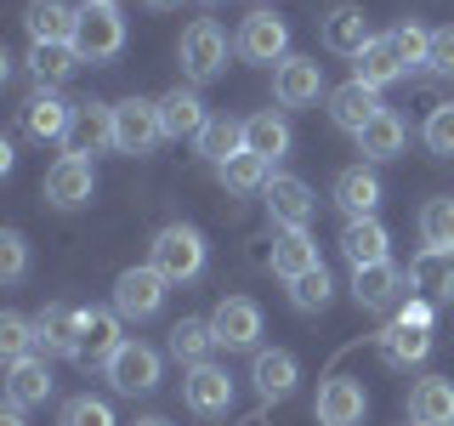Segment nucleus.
<instances>
[{
    "instance_id": "1",
    "label": "nucleus",
    "mask_w": 454,
    "mask_h": 426,
    "mask_svg": "<svg viewBox=\"0 0 454 426\" xmlns=\"http://www.w3.org/2000/svg\"><path fill=\"white\" fill-rule=\"evenodd\" d=\"M74 51L80 63H108V57L125 51V18L120 6H108V0H85L74 12Z\"/></svg>"
},
{
    "instance_id": "2",
    "label": "nucleus",
    "mask_w": 454,
    "mask_h": 426,
    "mask_svg": "<svg viewBox=\"0 0 454 426\" xmlns=\"http://www.w3.org/2000/svg\"><path fill=\"white\" fill-rule=\"evenodd\" d=\"M148 267H160L170 284L199 279V273H205V239H199V227H182V222L160 227L153 245H148Z\"/></svg>"
},
{
    "instance_id": "3",
    "label": "nucleus",
    "mask_w": 454,
    "mask_h": 426,
    "mask_svg": "<svg viewBox=\"0 0 454 426\" xmlns=\"http://www.w3.org/2000/svg\"><path fill=\"white\" fill-rule=\"evenodd\" d=\"M160 142H165L160 103H148V97H125V103H114V148H120V154H153Z\"/></svg>"
},
{
    "instance_id": "4",
    "label": "nucleus",
    "mask_w": 454,
    "mask_h": 426,
    "mask_svg": "<svg viewBox=\"0 0 454 426\" xmlns=\"http://www.w3.org/2000/svg\"><path fill=\"white\" fill-rule=\"evenodd\" d=\"M176 51H182V75L199 80V85L216 80L222 68H227V35H222L210 18H199V23L182 28V46H176Z\"/></svg>"
},
{
    "instance_id": "5",
    "label": "nucleus",
    "mask_w": 454,
    "mask_h": 426,
    "mask_svg": "<svg viewBox=\"0 0 454 426\" xmlns=\"http://www.w3.org/2000/svg\"><path fill=\"white\" fill-rule=\"evenodd\" d=\"M165 273L160 267H125L120 279H114V312L120 319H153V312L165 307Z\"/></svg>"
},
{
    "instance_id": "6",
    "label": "nucleus",
    "mask_w": 454,
    "mask_h": 426,
    "mask_svg": "<svg viewBox=\"0 0 454 426\" xmlns=\"http://www.w3.org/2000/svg\"><path fill=\"white\" fill-rule=\"evenodd\" d=\"M103 375H108V387H114V392H125V398L153 392V387H160V352L142 347V341H125V347L103 364Z\"/></svg>"
},
{
    "instance_id": "7",
    "label": "nucleus",
    "mask_w": 454,
    "mask_h": 426,
    "mask_svg": "<svg viewBox=\"0 0 454 426\" xmlns=\"http://www.w3.org/2000/svg\"><path fill=\"white\" fill-rule=\"evenodd\" d=\"M210 330H216V347L250 352L255 341H262V307H255L250 296H227V302H216V312H210Z\"/></svg>"
},
{
    "instance_id": "8",
    "label": "nucleus",
    "mask_w": 454,
    "mask_h": 426,
    "mask_svg": "<svg viewBox=\"0 0 454 426\" xmlns=\"http://www.w3.org/2000/svg\"><path fill=\"white\" fill-rule=\"evenodd\" d=\"M352 296H358V307H369V312H392L409 296V273H403V267H392V262L352 267Z\"/></svg>"
},
{
    "instance_id": "9",
    "label": "nucleus",
    "mask_w": 454,
    "mask_h": 426,
    "mask_svg": "<svg viewBox=\"0 0 454 426\" xmlns=\"http://www.w3.org/2000/svg\"><path fill=\"white\" fill-rule=\"evenodd\" d=\"M273 97L284 108H307L324 97V63L318 57H284L273 68Z\"/></svg>"
},
{
    "instance_id": "10",
    "label": "nucleus",
    "mask_w": 454,
    "mask_h": 426,
    "mask_svg": "<svg viewBox=\"0 0 454 426\" xmlns=\"http://www.w3.org/2000/svg\"><path fill=\"white\" fill-rule=\"evenodd\" d=\"M91 188H97L91 160H80V154H63V160L46 170V205H57V210L91 205Z\"/></svg>"
},
{
    "instance_id": "11",
    "label": "nucleus",
    "mask_w": 454,
    "mask_h": 426,
    "mask_svg": "<svg viewBox=\"0 0 454 426\" xmlns=\"http://www.w3.org/2000/svg\"><path fill=\"white\" fill-rule=\"evenodd\" d=\"M409 296L432 307H449L454 302V250H420L409 262Z\"/></svg>"
},
{
    "instance_id": "12",
    "label": "nucleus",
    "mask_w": 454,
    "mask_h": 426,
    "mask_svg": "<svg viewBox=\"0 0 454 426\" xmlns=\"http://www.w3.org/2000/svg\"><path fill=\"white\" fill-rule=\"evenodd\" d=\"M239 57H250V63H284L290 57V28H284V18L250 12L245 28H239Z\"/></svg>"
},
{
    "instance_id": "13",
    "label": "nucleus",
    "mask_w": 454,
    "mask_h": 426,
    "mask_svg": "<svg viewBox=\"0 0 454 426\" xmlns=\"http://www.w3.org/2000/svg\"><path fill=\"white\" fill-rule=\"evenodd\" d=\"M114 148V108L108 103H74V125L63 137V154H103Z\"/></svg>"
},
{
    "instance_id": "14",
    "label": "nucleus",
    "mask_w": 454,
    "mask_h": 426,
    "mask_svg": "<svg viewBox=\"0 0 454 426\" xmlns=\"http://www.w3.org/2000/svg\"><path fill=\"white\" fill-rule=\"evenodd\" d=\"M330 120H335L347 137H364L369 125L380 120V97L369 91L364 80H347V85H335V91H330Z\"/></svg>"
},
{
    "instance_id": "15",
    "label": "nucleus",
    "mask_w": 454,
    "mask_h": 426,
    "mask_svg": "<svg viewBox=\"0 0 454 426\" xmlns=\"http://www.w3.org/2000/svg\"><path fill=\"white\" fill-rule=\"evenodd\" d=\"M369 398L352 375H330L318 387V426H364Z\"/></svg>"
},
{
    "instance_id": "16",
    "label": "nucleus",
    "mask_w": 454,
    "mask_h": 426,
    "mask_svg": "<svg viewBox=\"0 0 454 426\" xmlns=\"http://www.w3.org/2000/svg\"><path fill=\"white\" fill-rule=\"evenodd\" d=\"M182 398H188L193 415H222V409L233 404V381H227V369H216V364H193L188 381H182Z\"/></svg>"
},
{
    "instance_id": "17",
    "label": "nucleus",
    "mask_w": 454,
    "mask_h": 426,
    "mask_svg": "<svg viewBox=\"0 0 454 426\" xmlns=\"http://www.w3.org/2000/svg\"><path fill=\"white\" fill-rule=\"evenodd\" d=\"M267 267L290 284V279H301L307 267H318V245L307 239V227H278L273 233V245H267Z\"/></svg>"
},
{
    "instance_id": "18",
    "label": "nucleus",
    "mask_w": 454,
    "mask_h": 426,
    "mask_svg": "<svg viewBox=\"0 0 454 426\" xmlns=\"http://www.w3.org/2000/svg\"><path fill=\"white\" fill-rule=\"evenodd\" d=\"M262 193H267V210H273L278 227H307L312 210H318V199H312V188L301 177H273Z\"/></svg>"
},
{
    "instance_id": "19",
    "label": "nucleus",
    "mask_w": 454,
    "mask_h": 426,
    "mask_svg": "<svg viewBox=\"0 0 454 426\" xmlns=\"http://www.w3.org/2000/svg\"><path fill=\"white\" fill-rule=\"evenodd\" d=\"M250 381H255V392H262V404H278V398L295 392V381H301V364H295V352H284V347L255 352Z\"/></svg>"
},
{
    "instance_id": "20",
    "label": "nucleus",
    "mask_w": 454,
    "mask_h": 426,
    "mask_svg": "<svg viewBox=\"0 0 454 426\" xmlns=\"http://www.w3.org/2000/svg\"><path fill=\"white\" fill-rule=\"evenodd\" d=\"M80 330H85V312L68 307V302H51V307L35 319L40 347H46V352H63V359H74V352H80Z\"/></svg>"
},
{
    "instance_id": "21",
    "label": "nucleus",
    "mask_w": 454,
    "mask_h": 426,
    "mask_svg": "<svg viewBox=\"0 0 454 426\" xmlns=\"http://www.w3.org/2000/svg\"><path fill=\"white\" fill-rule=\"evenodd\" d=\"M51 398V369L46 359H18V364H6V404L12 409H35V404H46Z\"/></svg>"
},
{
    "instance_id": "22",
    "label": "nucleus",
    "mask_w": 454,
    "mask_h": 426,
    "mask_svg": "<svg viewBox=\"0 0 454 426\" xmlns=\"http://www.w3.org/2000/svg\"><path fill=\"white\" fill-rule=\"evenodd\" d=\"M74 12L68 0H28L23 6V23H28V40L35 46H51V40H74Z\"/></svg>"
},
{
    "instance_id": "23",
    "label": "nucleus",
    "mask_w": 454,
    "mask_h": 426,
    "mask_svg": "<svg viewBox=\"0 0 454 426\" xmlns=\"http://www.w3.org/2000/svg\"><path fill=\"white\" fill-rule=\"evenodd\" d=\"M397 75H403V57H397L392 46V35H375L369 46L352 57V80H364L369 91H380V85H392Z\"/></svg>"
},
{
    "instance_id": "24",
    "label": "nucleus",
    "mask_w": 454,
    "mask_h": 426,
    "mask_svg": "<svg viewBox=\"0 0 454 426\" xmlns=\"http://www.w3.org/2000/svg\"><path fill=\"white\" fill-rule=\"evenodd\" d=\"M335 205L347 210V222H358V217H375V205H380V182H375V170H364V165H347L335 177Z\"/></svg>"
},
{
    "instance_id": "25",
    "label": "nucleus",
    "mask_w": 454,
    "mask_h": 426,
    "mask_svg": "<svg viewBox=\"0 0 454 426\" xmlns=\"http://www.w3.org/2000/svg\"><path fill=\"white\" fill-rule=\"evenodd\" d=\"M160 125H165V137H176V142L182 137L199 142V131L210 125V114H205V103H199L193 91H182V85H176V91L160 97Z\"/></svg>"
},
{
    "instance_id": "26",
    "label": "nucleus",
    "mask_w": 454,
    "mask_h": 426,
    "mask_svg": "<svg viewBox=\"0 0 454 426\" xmlns=\"http://www.w3.org/2000/svg\"><path fill=\"white\" fill-rule=\"evenodd\" d=\"M409 421L415 426H454V381L432 375L409 392Z\"/></svg>"
},
{
    "instance_id": "27",
    "label": "nucleus",
    "mask_w": 454,
    "mask_h": 426,
    "mask_svg": "<svg viewBox=\"0 0 454 426\" xmlns=\"http://www.w3.org/2000/svg\"><path fill=\"white\" fill-rule=\"evenodd\" d=\"M68 125H74V108L57 103V97H46V91L23 103V131L35 137V142H63V137H68Z\"/></svg>"
},
{
    "instance_id": "28",
    "label": "nucleus",
    "mask_w": 454,
    "mask_h": 426,
    "mask_svg": "<svg viewBox=\"0 0 454 426\" xmlns=\"http://www.w3.org/2000/svg\"><path fill=\"white\" fill-rule=\"evenodd\" d=\"M125 347L120 335V312H85V330H80V364H108L114 352Z\"/></svg>"
},
{
    "instance_id": "29",
    "label": "nucleus",
    "mask_w": 454,
    "mask_h": 426,
    "mask_svg": "<svg viewBox=\"0 0 454 426\" xmlns=\"http://www.w3.org/2000/svg\"><path fill=\"white\" fill-rule=\"evenodd\" d=\"M387 245H392V233H387V227H380L375 217L347 222V233H340V250H347V262H352V267H375V262H387Z\"/></svg>"
},
{
    "instance_id": "30",
    "label": "nucleus",
    "mask_w": 454,
    "mask_h": 426,
    "mask_svg": "<svg viewBox=\"0 0 454 426\" xmlns=\"http://www.w3.org/2000/svg\"><path fill=\"white\" fill-rule=\"evenodd\" d=\"M375 341H380V359L392 369H409V364H420L426 352H432V330H420V324H387Z\"/></svg>"
},
{
    "instance_id": "31",
    "label": "nucleus",
    "mask_w": 454,
    "mask_h": 426,
    "mask_svg": "<svg viewBox=\"0 0 454 426\" xmlns=\"http://www.w3.org/2000/svg\"><path fill=\"white\" fill-rule=\"evenodd\" d=\"M369 40H375V35H369V23H364L358 6H335L330 18H324V46L340 51V57H358Z\"/></svg>"
},
{
    "instance_id": "32",
    "label": "nucleus",
    "mask_w": 454,
    "mask_h": 426,
    "mask_svg": "<svg viewBox=\"0 0 454 426\" xmlns=\"http://www.w3.org/2000/svg\"><path fill=\"white\" fill-rule=\"evenodd\" d=\"M245 148L262 154L267 165L284 160V154H290V120H284V114H250L245 120Z\"/></svg>"
},
{
    "instance_id": "33",
    "label": "nucleus",
    "mask_w": 454,
    "mask_h": 426,
    "mask_svg": "<svg viewBox=\"0 0 454 426\" xmlns=\"http://www.w3.org/2000/svg\"><path fill=\"white\" fill-rule=\"evenodd\" d=\"M199 154L210 165H227L233 154H245V120H227V114H210V125L199 131Z\"/></svg>"
},
{
    "instance_id": "34",
    "label": "nucleus",
    "mask_w": 454,
    "mask_h": 426,
    "mask_svg": "<svg viewBox=\"0 0 454 426\" xmlns=\"http://www.w3.org/2000/svg\"><path fill=\"white\" fill-rule=\"evenodd\" d=\"M210 347H216V330H210V319H182L176 330H170V359L176 364H210Z\"/></svg>"
},
{
    "instance_id": "35",
    "label": "nucleus",
    "mask_w": 454,
    "mask_h": 426,
    "mask_svg": "<svg viewBox=\"0 0 454 426\" xmlns=\"http://www.w3.org/2000/svg\"><path fill=\"white\" fill-rule=\"evenodd\" d=\"M216 177H222V188L227 193H255V188H267V182H273V165L262 160V154H233V160L227 165H216Z\"/></svg>"
},
{
    "instance_id": "36",
    "label": "nucleus",
    "mask_w": 454,
    "mask_h": 426,
    "mask_svg": "<svg viewBox=\"0 0 454 426\" xmlns=\"http://www.w3.org/2000/svg\"><path fill=\"white\" fill-rule=\"evenodd\" d=\"M358 154L364 160H397V154H403V120H397L392 108H380V120L358 137Z\"/></svg>"
},
{
    "instance_id": "37",
    "label": "nucleus",
    "mask_w": 454,
    "mask_h": 426,
    "mask_svg": "<svg viewBox=\"0 0 454 426\" xmlns=\"http://www.w3.org/2000/svg\"><path fill=\"white\" fill-rule=\"evenodd\" d=\"M74 63H80L74 40H51V46H35V51H28V68H35V80H40V85L68 80V75H74Z\"/></svg>"
},
{
    "instance_id": "38",
    "label": "nucleus",
    "mask_w": 454,
    "mask_h": 426,
    "mask_svg": "<svg viewBox=\"0 0 454 426\" xmlns=\"http://www.w3.org/2000/svg\"><path fill=\"white\" fill-rule=\"evenodd\" d=\"M420 239H426V250H454V199H426Z\"/></svg>"
},
{
    "instance_id": "39",
    "label": "nucleus",
    "mask_w": 454,
    "mask_h": 426,
    "mask_svg": "<svg viewBox=\"0 0 454 426\" xmlns=\"http://www.w3.org/2000/svg\"><path fill=\"white\" fill-rule=\"evenodd\" d=\"M290 302H295V312H324L330 307V273H324V262L307 267L301 279H290Z\"/></svg>"
},
{
    "instance_id": "40",
    "label": "nucleus",
    "mask_w": 454,
    "mask_h": 426,
    "mask_svg": "<svg viewBox=\"0 0 454 426\" xmlns=\"http://www.w3.org/2000/svg\"><path fill=\"white\" fill-rule=\"evenodd\" d=\"M35 324L23 319V312H6L0 319V352H6V364H18V359H28V347H35Z\"/></svg>"
},
{
    "instance_id": "41",
    "label": "nucleus",
    "mask_w": 454,
    "mask_h": 426,
    "mask_svg": "<svg viewBox=\"0 0 454 426\" xmlns=\"http://www.w3.org/2000/svg\"><path fill=\"white\" fill-rule=\"evenodd\" d=\"M63 426H120V421H114V409L103 404V398L80 392V398H68V404H63Z\"/></svg>"
},
{
    "instance_id": "42",
    "label": "nucleus",
    "mask_w": 454,
    "mask_h": 426,
    "mask_svg": "<svg viewBox=\"0 0 454 426\" xmlns=\"http://www.w3.org/2000/svg\"><path fill=\"white\" fill-rule=\"evenodd\" d=\"M426 148L432 154H443V160H454V103H443V108H432L426 114Z\"/></svg>"
},
{
    "instance_id": "43",
    "label": "nucleus",
    "mask_w": 454,
    "mask_h": 426,
    "mask_svg": "<svg viewBox=\"0 0 454 426\" xmlns=\"http://www.w3.org/2000/svg\"><path fill=\"white\" fill-rule=\"evenodd\" d=\"M392 46H397V57H403V68H415V63H426V51H432V35H426L420 23H397Z\"/></svg>"
},
{
    "instance_id": "44",
    "label": "nucleus",
    "mask_w": 454,
    "mask_h": 426,
    "mask_svg": "<svg viewBox=\"0 0 454 426\" xmlns=\"http://www.w3.org/2000/svg\"><path fill=\"white\" fill-rule=\"evenodd\" d=\"M23 273H28V245H23V233H0V279L6 284H23Z\"/></svg>"
},
{
    "instance_id": "45",
    "label": "nucleus",
    "mask_w": 454,
    "mask_h": 426,
    "mask_svg": "<svg viewBox=\"0 0 454 426\" xmlns=\"http://www.w3.org/2000/svg\"><path fill=\"white\" fill-rule=\"evenodd\" d=\"M426 63H432L437 75H454V23L432 28V51H426Z\"/></svg>"
},
{
    "instance_id": "46",
    "label": "nucleus",
    "mask_w": 454,
    "mask_h": 426,
    "mask_svg": "<svg viewBox=\"0 0 454 426\" xmlns=\"http://www.w3.org/2000/svg\"><path fill=\"white\" fill-rule=\"evenodd\" d=\"M397 324H420V330H432V302H420V296H409V302L397 307Z\"/></svg>"
},
{
    "instance_id": "47",
    "label": "nucleus",
    "mask_w": 454,
    "mask_h": 426,
    "mask_svg": "<svg viewBox=\"0 0 454 426\" xmlns=\"http://www.w3.org/2000/svg\"><path fill=\"white\" fill-rule=\"evenodd\" d=\"M0 426H23V409H12V404H6V415H0Z\"/></svg>"
},
{
    "instance_id": "48",
    "label": "nucleus",
    "mask_w": 454,
    "mask_h": 426,
    "mask_svg": "<svg viewBox=\"0 0 454 426\" xmlns=\"http://www.w3.org/2000/svg\"><path fill=\"white\" fill-rule=\"evenodd\" d=\"M131 426H170V421H160V415H142V421H131Z\"/></svg>"
},
{
    "instance_id": "49",
    "label": "nucleus",
    "mask_w": 454,
    "mask_h": 426,
    "mask_svg": "<svg viewBox=\"0 0 454 426\" xmlns=\"http://www.w3.org/2000/svg\"><path fill=\"white\" fill-rule=\"evenodd\" d=\"M148 6H160V12H165V6H182V0H148Z\"/></svg>"
},
{
    "instance_id": "50",
    "label": "nucleus",
    "mask_w": 454,
    "mask_h": 426,
    "mask_svg": "<svg viewBox=\"0 0 454 426\" xmlns=\"http://www.w3.org/2000/svg\"><path fill=\"white\" fill-rule=\"evenodd\" d=\"M108 6H120V0H108Z\"/></svg>"
}]
</instances>
